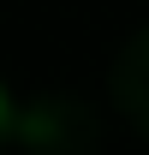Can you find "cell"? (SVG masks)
Instances as JSON below:
<instances>
[{
    "instance_id": "6da1fadb",
    "label": "cell",
    "mask_w": 149,
    "mask_h": 155,
    "mask_svg": "<svg viewBox=\"0 0 149 155\" xmlns=\"http://www.w3.org/2000/svg\"><path fill=\"white\" fill-rule=\"evenodd\" d=\"M0 125H6V90H0Z\"/></svg>"
}]
</instances>
